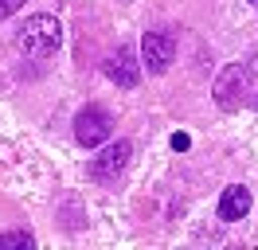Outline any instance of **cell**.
I'll return each instance as SVG.
<instances>
[{
    "instance_id": "1",
    "label": "cell",
    "mask_w": 258,
    "mask_h": 250,
    "mask_svg": "<svg viewBox=\"0 0 258 250\" xmlns=\"http://www.w3.org/2000/svg\"><path fill=\"white\" fill-rule=\"evenodd\" d=\"M16 47L28 55V59H47V55H55V51L63 47V24H59L55 16H47V12L28 16V20L20 24V31H16Z\"/></svg>"
},
{
    "instance_id": "11",
    "label": "cell",
    "mask_w": 258,
    "mask_h": 250,
    "mask_svg": "<svg viewBox=\"0 0 258 250\" xmlns=\"http://www.w3.org/2000/svg\"><path fill=\"white\" fill-rule=\"evenodd\" d=\"M246 67H250V75L258 78V51H254V55H250V59H246Z\"/></svg>"
},
{
    "instance_id": "5",
    "label": "cell",
    "mask_w": 258,
    "mask_h": 250,
    "mask_svg": "<svg viewBox=\"0 0 258 250\" xmlns=\"http://www.w3.org/2000/svg\"><path fill=\"white\" fill-rule=\"evenodd\" d=\"M129 156H133V145H129V141H113V145H106V149L90 160V180H98V184H113V180L129 168Z\"/></svg>"
},
{
    "instance_id": "4",
    "label": "cell",
    "mask_w": 258,
    "mask_h": 250,
    "mask_svg": "<svg viewBox=\"0 0 258 250\" xmlns=\"http://www.w3.org/2000/svg\"><path fill=\"white\" fill-rule=\"evenodd\" d=\"M110 133H113V117L102 106H86V109L75 113V141H79L82 149H98V145H106Z\"/></svg>"
},
{
    "instance_id": "10",
    "label": "cell",
    "mask_w": 258,
    "mask_h": 250,
    "mask_svg": "<svg viewBox=\"0 0 258 250\" xmlns=\"http://www.w3.org/2000/svg\"><path fill=\"white\" fill-rule=\"evenodd\" d=\"M188 145H192V141H188V133H172V149H180V153H184Z\"/></svg>"
},
{
    "instance_id": "2",
    "label": "cell",
    "mask_w": 258,
    "mask_h": 250,
    "mask_svg": "<svg viewBox=\"0 0 258 250\" xmlns=\"http://www.w3.org/2000/svg\"><path fill=\"white\" fill-rule=\"evenodd\" d=\"M250 82H254V75H250L246 62H227L223 71H219V78H215V86H211L215 106L219 109H239L242 98L250 94Z\"/></svg>"
},
{
    "instance_id": "9",
    "label": "cell",
    "mask_w": 258,
    "mask_h": 250,
    "mask_svg": "<svg viewBox=\"0 0 258 250\" xmlns=\"http://www.w3.org/2000/svg\"><path fill=\"white\" fill-rule=\"evenodd\" d=\"M24 8V0H0V20H8L12 12H20Z\"/></svg>"
},
{
    "instance_id": "8",
    "label": "cell",
    "mask_w": 258,
    "mask_h": 250,
    "mask_svg": "<svg viewBox=\"0 0 258 250\" xmlns=\"http://www.w3.org/2000/svg\"><path fill=\"white\" fill-rule=\"evenodd\" d=\"M35 238L28 231H4L0 234V250H32Z\"/></svg>"
},
{
    "instance_id": "3",
    "label": "cell",
    "mask_w": 258,
    "mask_h": 250,
    "mask_svg": "<svg viewBox=\"0 0 258 250\" xmlns=\"http://www.w3.org/2000/svg\"><path fill=\"white\" fill-rule=\"evenodd\" d=\"M176 59V35L168 28H157V31H145L141 35V67L149 75H164Z\"/></svg>"
},
{
    "instance_id": "6",
    "label": "cell",
    "mask_w": 258,
    "mask_h": 250,
    "mask_svg": "<svg viewBox=\"0 0 258 250\" xmlns=\"http://www.w3.org/2000/svg\"><path fill=\"white\" fill-rule=\"evenodd\" d=\"M106 75H110V82H117L121 90H133V86L141 82V62L133 59L129 47H117L110 59H106Z\"/></svg>"
},
{
    "instance_id": "12",
    "label": "cell",
    "mask_w": 258,
    "mask_h": 250,
    "mask_svg": "<svg viewBox=\"0 0 258 250\" xmlns=\"http://www.w3.org/2000/svg\"><path fill=\"white\" fill-rule=\"evenodd\" d=\"M250 4H258V0H250Z\"/></svg>"
},
{
    "instance_id": "7",
    "label": "cell",
    "mask_w": 258,
    "mask_h": 250,
    "mask_svg": "<svg viewBox=\"0 0 258 250\" xmlns=\"http://www.w3.org/2000/svg\"><path fill=\"white\" fill-rule=\"evenodd\" d=\"M246 211H250V188H242V184L223 188V196H219V219L223 223H239V219H246Z\"/></svg>"
}]
</instances>
